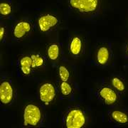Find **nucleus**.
<instances>
[{"instance_id":"nucleus-9","label":"nucleus","mask_w":128,"mask_h":128,"mask_svg":"<svg viewBox=\"0 0 128 128\" xmlns=\"http://www.w3.org/2000/svg\"><path fill=\"white\" fill-rule=\"evenodd\" d=\"M98 96L107 105H114L118 101V95L115 90L108 86H103L99 89Z\"/></svg>"},{"instance_id":"nucleus-6","label":"nucleus","mask_w":128,"mask_h":128,"mask_svg":"<svg viewBox=\"0 0 128 128\" xmlns=\"http://www.w3.org/2000/svg\"><path fill=\"white\" fill-rule=\"evenodd\" d=\"M33 31L32 24L25 19L19 20L16 22L13 26L12 34L14 38L17 40H22L28 37Z\"/></svg>"},{"instance_id":"nucleus-11","label":"nucleus","mask_w":128,"mask_h":128,"mask_svg":"<svg viewBox=\"0 0 128 128\" xmlns=\"http://www.w3.org/2000/svg\"><path fill=\"white\" fill-rule=\"evenodd\" d=\"M19 68L24 76H28L34 69L31 56H24L19 60Z\"/></svg>"},{"instance_id":"nucleus-7","label":"nucleus","mask_w":128,"mask_h":128,"mask_svg":"<svg viewBox=\"0 0 128 128\" xmlns=\"http://www.w3.org/2000/svg\"><path fill=\"white\" fill-rule=\"evenodd\" d=\"M56 96L55 86L51 82H44L41 84L38 89V97L40 100L48 105L54 100Z\"/></svg>"},{"instance_id":"nucleus-2","label":"nucleus","mask_w":128,"mask_h":128,"mask_svg":"<svg viewBox=\"0 0 128 128\" xmlns=\"http://www.w3.org/2000/svg\"><path fill=\"white\" fill-rule=\"evenodd\" d=\"M43 119V112L36 104L28 103L24 107L23 112V124L24 127H38Z\"/></svg>"},{"instance_id":"nucleus-4","label":"nucleus","mask_w":128,"mask_h":128,"mask_svg":"<svg viewBox=\"0 0 128 128\" xmlns=\"http://www.w3.org/2000/svg\"><path fill=\"white\" fill-rule=\"evenodd\" d=\"M36 24L41 33L49 34L59 26L60 21L55 14L45 13L40 15L36 18Z\"/></svg>"},{"instance_id":"nucleus-15","label":"nucleus","mask_w":128,"mask_h":128,"mask_svg":"<svg viewBox=\"0 0 128 128\" xmlns=\"http://www.w3.org/2000/svg\"><path fill=\"white\" fill-rule=\"evenodd\" d=\"M73 87L68 81H60V91L64 98H69L73 94Z\"/></svg>"},{"instance_id":"nucleus-12","label":"nucleus","mask_w":128,"mask_h":128,"mask_svg":"<svg viewBox=\"0 0 128 128\" xmlns=\"http://www.w3.org/2000/svg\"><path fill=\"white\" fill-rule=\"evenodd\" d=\"M61 48L60 46L57 43L50 44L46 48V54L47 56L51 61H57L60 56Z\"/></svg>"},{"instance_id":"nucleus-1","label":"nucleus","mask_w":128,"mask_h":128,"mask_svg":"<svg viewBox=\"0 0 128 128\" xmlns=\"http://www.w3.org/2000/svg\"><path fill=\"white\" fill-rule=\"evenodd\" d=\"M69 8L84 18H92L100 9V0H68Z\"/></svg>"},{"instance_id":"nucleus-16","label":"nucleus","mask_w":128,"mask_h":128,"mask_svg":"<svg viewBox=\"0 0 128 128\" xmlns=\"http://www.w3.org/2000/svg\"><path fill=\"white\" fill-rule=\"evenodd\" d=\"M58 75L60 81H68L70 78V72L65 65H60L58 68Z\"/></svg>"},{"instance_id":"nucleus-10","label":"nucleus","mask_w":128,"mask_h":128,"mask_svg":"<svg viewBox=\"0 0 128 128\" xmlns=\"http://www.w3.org/2000/svg\"><path fill=\"white\" fill-rule=\"evenodd\" d=\"M14 90L12 84L4 80L0 85V100L3 105H10L14 100Z\"/></svg>"},{"instance_id":"nucleus-13","label":"nucleus","mask_w":128,"mask_h":128,"mask_svg":"<svg viewBox=\"0 0 128 128\" xmlns=\"http://www.w3.org/2000/svg\"><path fill=\"white\" fill-rule=\"evenodd\" d=\"M111 118L114 122L120 124L128 123V114L120 110H114L111 113Z\"/></svg>"},{"instance_id":"nucleus-19","label":"nucleus","mask_w":128,"mask_h":128,"mask_svg":"<svg viewBox=\"0 0 128 128\" xmlns=\"http://www.w3.org/2000/svg\"><path fill=\"white\" fill-rule=\"evenodd\" d=\"M6 34V27L4 26H1V27H0V40H1L2 42L4 40Z\"/></svg>"},{"instance_id":"nucleus-3","label":"nucleus","mask_w":128,"mask_h":128,"mask_svg":"<svg viewBox=\"0 0 128 128\" xmlns=\"http://www.w3.org/2000/svg\"><path fill=\"white\" fill-rule=\"evenodd\" d=\"M87 116L80 108H70L65 116V127L67 128H82L87 124Z\"/></svg>"},{"instance_id":"nucleus-18","label":"nucleus","mask_w":128,"mask_h":128,"mask_svg":"<svg viewBox=\"0 0 128 128\" xmlns=\"http://www.w3.org/2000/svg\"><path fill=\"white\" fill-rule=\"evenodd\" d=\"M12 13V6L6 1H2L0 2V14L2 16L8 17Z\"/></svg>"},{"instance_id":"nucleus-17","label":"nucleus","mask_w":128,"mask_h":128,"mask_svg":"<svg viewBox=\"0 0 128 128\" xmlns=\"http://www.w3.org/2000/svg\"><path fill=\"white\" fill-rule=\"evenodd\" d=\"M31 56L33 61V67L34 69L41 68L44 66L46 64V60L44 58L39 54H33Z\"/></svg>"},{"instance_id":"nucleus-14","label":"nucleus","mask_w":128,"mask_h":128,"mask_svg":"<svg viewBox=\"0 0 128 128\" xmlns=\"http://www.w3.org/2000/svg\"><path fill=\"white\" fill-rule=\"evenodd\" d=\"M110 82L112 88L120 92H124L126 90V86L124 81L119 77L113 76L110 78Z\"/></svg>"},{"instance_id":"nucleus-20","label":"nucleus","mask_w":128,"mask_h":128,"mask_svg":"<svg viewBox=\"0 0 128 128\" xmlns=\"http://www.w3.org/2000/svg\"><path fill=\"white\" fill-rule=\"evenodd\" d=\"M125 51H126V54H127V55L128 56V44L127 46H126V49H125Z\"/></svg>"},{"instance_id":"nucleus-8","label":"nucleus","mask_w":128,"mask_h":128,"mask_svg":"<svg viewBox=\"0 0 128 128\" xmlns=\"http://www.w3.org/2000/svg\"><path fill=\"white\" fill-rule=\"evenodd\" d=\"M111 56L112 53L110 46H108L107 44H100L98 46L95 52V62L97 65L100 66H106L110 62Z\"/></svg>"},{"instance_id":"nucleus-5","label":"nucleus","mask_w":128,"mask_h":128,"mask_svg":"<svg viewBox=\"0 0 128 128\" xmlns=\"http://www.w3.org/2000/svg\"><path fill=\"white\" fill-rule=\"evenodd\" d=\"M69 55L75 59L80 58L85 50V41L82 36L79 35H73L70 38L68 41Z\"/></svg>"}]
</instances>
